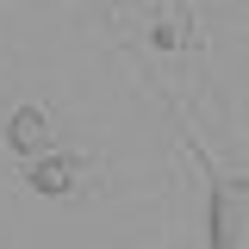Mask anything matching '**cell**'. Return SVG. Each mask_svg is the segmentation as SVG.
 <instances>
[{
  "label": "cell",
  "mask_w": 249,
  "mask_h": 249,
  "mask_svg": "<svg viewBox=\"0 0 249 249\" xmlns=\"http://www.w3.org/2000/svg\"><path fill=\"white\" fill-rule=\"evenodd\" d=\"M212 249H249V181L224 175L212 187Z\"/></svg>",
  "instance_id": "obj_1"
},
{
  "label": "cell",
  "mask_w": 249,
  "mask_h": 249,
  "mask_svg": "<svg viewBox=\"0 0 249 249\" xmlns=\"http://www.w3.org/2000/svg\"><path fill=\"white\" fill-rule=\"evenodd\" d=\"M6 143H13L19 156H44L50 150V119H44L37 106H19V112L6 119Z\"/></svg>",
  "instance_id": "obj_2"
},
{
  "label": "cell",
  "mask_w": 249,
  "mask_h": 249,
  "mask_svg": "<svg viewBox=\"0 0 249 249\" xmlns=\"http://www.w3.org/2000/svg\"><path fill=\"white\" fill-rule=\"evenodd\" d=\"M31 187H37V193H69V187H75V162H69V156H37V162H31Z\"/></svg>",
  "instance_id": "obj_3"
}]
</instances>
